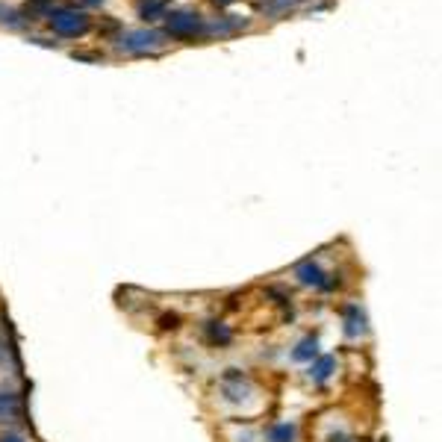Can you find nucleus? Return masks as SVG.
Masks as SVG:
<instances>
[{"label":"nucleus","instance_id":"16","mask_svg":"<svg viewBox=\"0 0 442 442\" xmlns=\"http://www.w3.org/2000/svg\"><path fill=\"white\" fill-rule=\"evenodd\" d=\"M104 0H83V6H101Z\"/></svg>","mask_w":442,"mask_h":442},{"label":"nucleus","instance_id":"7","mask_svg":"<svg viewBox=\"0 0 442 442\" xmlns=\"http://www.w3.org/2000/svg\"><path fill=\"white\" fill-rule=\"evenodd\" d=\"M342 336L348 342H363L368 336V322H366V312L357 304H348L342 310Z\"/></svg>","mask_w":442,"mask_h":442},{"label":"nucleus","instance_id":"4","mask_svg":"<svg viewBox=\"0 0 442 442\" xmlns=\"http://www.w3.org/2000/svg\"><path fill=\"white\" fill-rule=\"evenodd\" d=\"M263 427V442H307L304 424L298 419H268Z\"/></svg>","mask_w":442,"mask_h":442},{"label":"nucleus","instance_id":"10","mask_svg":"<svg viewBox=\"0 0 442 442\" xmlns=\"http://www.w3.org/2000/svg\"><path fill=\"white\" fill-rule=\"evenodd\" d=\"M21 419V392L15 387H0V427L18 424Z\"/></svg>","mask_w":442,"mask_h":442},{"label":"nucleus","instance_id":"3","mask_svg":"<svg viewBox=\"0 0 442 442\" xmlns=\"http://www.w3.org/2000/svg\"><path fill=\"white\" fill-rule=\"evenodd\" d=\"M342 372H345V366H342V357H336V354H319L312 363H307L301 368V380L307 389H316V392H324L331 389L333 383L342 378Z\"/></svg>","mask_w":442,"mask_h":442},{"label":"nucleus","instance_id":"9","mask_svg":"<svg viewBox=\"0 0 442 442\" xmlns=\"http://www.w3.org/2000/svg\"><path fill=\"white\" fill-rule=\"evenodd\" d=\"M221 442H263L260 422H221Z\"/></svg>","mask_w":442,"mask_h":442},{"label":"nucleus","instance_id":"1","mask_svg":"<svg viewBox=\"0 0 442 442\" xmlns=\"http://www.w3.org/2000/svg\"><path fill=\"white\" fill-rule=\"evenodd\" d=\"M209 404L221 422H260L275 404L272 389L245 372L221 375L209 389Z\"/></svg>","mask_w":442,"mask_h":442},{"label":"nucleus","instance_id":"17","mask_svg":"<svg viewBox=\"0 0 442 442\" xmlns=\"http://www.w3.org/2000/svg\"><path fill=\"white\" fill-rule=\"evenodd\" d=\"M212 4H219V6H230L233 0H212Z\"/></svg>","mask_w":442,"mask_h":442},{"label":"nucleus","instance_id":"11","mask_svg":"<svg viewBox=\"0 0 442 442\" xmlns=\"http://www.w3.org/2000/svg\"><path fill=\"white\" fill-rule=\"evenodd\" d=\"M165 27L171 36H180V39H189L198 33V27H201V18L195 15V12H171L165 18Z\"/></svg>","mask_w":442,"mask_h":442},{"label":"nucleus","instance_id":"14","mask_svg":"<svg viewBox=\"0 0 442 442\" xmlns=\"http://www.w3.org/2000/svg\"><path fill=\"white\" fill-rule=\"evenodd\" d=\"M50 12H53V0H33V4H27L24 6V15L27 18H50Z\"/></svg>","mask_w":442,"mask_h":442},{"label":"nucleus","instance_id":"2","mask_svg":"<svg viewBox=\"0 0 442 442\" xmlns=\"http://www.w3.org/2000/svg\"><path fill=\"white\" fill-rule=\"evenodd\" d=\"M289 280L298 289L316 292V295H331L339 289V277L331 272V268H324V263L319 256H307V260L298 263L289 272Z\"/></svg>","mask_w":442,"mask_h":442},{"label":"nucleus","instance_id":"6","mask_svg":"<svg viewBox=\"0 0 442 442\" xmlns=\"http://www.w3.org/2000/svg\"><path fill=\"white\" fill-rule=\"evenodd\" d=\"M50 24H53V30L60 33V36H83L85 30H89V18L83 15V12L77 9H56L50 12Z\"/></svg>","mask_w":442,"mask_h":442},{"label":"nucleus","instance_id":"12","mask_svg":"<svg viewBox=\"0 0 442 442\" xmlns=\"http://www.w3.org/2000/svg\"><path fill=\"white\" fill-rule=\"evenodd\" d=\"M168 9V0H139V15L145 21H156L163 18Z\"/></svg>","mask_w":442,"mask_h":442},{"label":"nucleus","instance_id":"8","mask_svg":"<svg viewBox=\"0 0 442 442\" xmlns=\"http://www.w3.org/2000/svg\"><path fill=\"white\" fill-rule=\"evenodd\" d=\"M163 41H165V33L160 30H130L121 36V50L145 53V50H156Z\"/></svg>","mask_w":442,"mask_h":442},{"label":"nucleus","instance_id":"5","mask_svg":"<svg viewBox=\"0 0 442 442\" xmlns=\"http://www.w3.org/2000/svg\"><path fill=\"white\" fill-rule=\"evenodd\" d=\"M322 354V339L316 333H301L298 339H292V345L286 348V363L304 368L307 363H312Z\"/></svg>","mask_w":442,"mask_h":442},{"label":"nucleus","instance_id":"13","mask_svg":"<svg viewBox=\"0 0 442 442\" xmlns=\"http://www.w3.org/2000/svg\"><path fill=\"white\" fill-rule=\"evenodd\" d=\"M0 442H36V439L21 424H9V427H0Z\"/></svg>","mask_w":442,"mask_h":442},{"label":"nucleus","instance_id":"15","mask_svg":"<svg viewBox=\"0 0 442 442\" xmlns=\"http://www.w3.org/2000/svg\"><path fill=\"white\" fill-rule=\"evenodd\" d=\"M0 24L18 27V15H15V9H9V6H0Z\"/></svg>","mask_w":442,"mask_h":442},{"label":"nucleus","instance_id":"18","mask_svg":"<svg viewBox=\"0 0 442 442\" xmlns=\"http://www.w3.org/2000/svg\"><path fill=\"white\" fill-rule=\"evenodd\" d=\"M0 363H4V348H0Z\"/></svg>","mask_w":442,"mask_h":442}]
</instances>
